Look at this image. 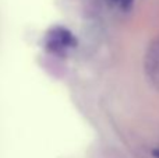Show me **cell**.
Returning <instances> with one entry per match:
<instances>
[{"label": "cell", "mask_w": 159, "mask_h": 158, "mask_svg": "<svg viewBox=\"0 0 159 158\" xmlns=\"http://www.w3.org/2000/svg\"><path fill=\"white\" fill-rule=\"evenodd\" d=\"M45 46L53 53H66L77 46V39L67 28L53 27L45 36Z\"/></svg>", "instance_id": "cell-1"}, {"label": "cell", "mask_w": 159, "mask_h": 158, "mask_svg": "<svg viewBox=\"0 0 159 158\" xmlns=\"http://www.w3.org/2000/svg\"><path fill=\"white\" fill-rule=\"evenodd\" d=\"M144 67H145L147 78L151 83V86L159 90V39L149 45L145 53Z\"/></svg>", "instance_id": "cell-2"}, {"label": "cell", "mask_w": 159, "mask_h": 158, "mask_svg": "<svg viewBox=\"0 0 159 158\" xmlns=\"http://www.w3.org/2000/svg\"><path fill=\"white\" fill-rule=\"evenodd\" d=\"M107 3L116 6V7L121 8V10H124V11H127V10H130V8H131L134 0H107Z\"/></svg>", "instance_id": "cell-3"}]
</instances>
